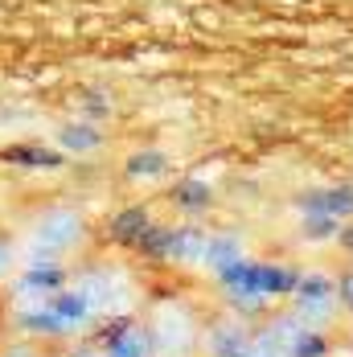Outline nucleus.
<instances>
[{
	"instance_id": "1",
	"label": "nucleus",
	"mask_w": 353,
	"mask_h": 357,
	"mask_svg": "<svg viewBox=\"0 0 353 357\" xmlns=\"http://www.w3.org/2000/svg\"><path fill=\"white\" fill-rule=\"evenodd\" d=\"M218 284L226 287L230 304L239 312H263L271 300L292 296L300 284V271L287 267V263H259V259H243L234 263L230 271L218 275Z\"/></svg>"
},
{
	"instance_id": "2",
	"label": "nucleus",
	"mask_w": 353,
	"mask_h": 357,
	"mask_svg": "<svg viewBox=\"0 0 353 357\" xmlns=\"http://www.w3.org/2000/svg\"><path fill=\"white\" fill-rule=\"evenodd\" d=\"M91 317H95L91 296L82 287H62V291L37 300L33 312H21V328H29L37 337H66L74 328H82Z\"/></svg>"
},
{
	"instance_id": "3",
	"label": "nucleus",
	"mask_w": 353,
	"mask_h": 357,
	"mask_svg": "<svg viewBox=\"0 0 353 357\" xmlns=\"http://www.w3.org/2000/svg\"><path fill=\"white\" fill-rule=\"evenodd\" d=\"M292 312L296 317H304L308 324H320L324 317H333L337 312V280H329V275H320V271H308V275H300V284L292 291Z\"/></svg>"
},
{
	"instance_id": "4",
	"label": "nucleus",
	"mask_w": 353,
	"mask_h": 357,
	"mask_svg": "<svg viewBox=\"0 0 353 357\" xmlns=\"http://www.w3.org/2000/svg\"><path fill=\"white\" fill-rule=\"evenodd\" d=\"M78 238H82V218L70 214V210H50L45 218H37L33 226V250L45 255V259L70 250Z\"/></svg>"
},
{
	"instance_id": "5",
	"label": "nucleus",
	"mask_w": 353,
	"mask_h": 357,
	"mask_svg": "<svg viewBox=\"0 0 353 357\" xmlns=\"http://www.w3.org/2000/svg\"><path fill=\"white\" fill-rule=\"evenodd\" d=\"M296 206L304 214H324V218H337V222H350L353 218V185H320V189H308V193H300Z\"/></svg>"
},
{
	"instance_id": "6",
	"label": "nucleus",
	"mask_w": 353,
	"mask_h": 357,
	"mask_svg": "<svg viewBox=\"0 0 353 357\" xmlns=\"http://www.w3.org/2000/svg\"><path fill=\"white\" fill-rule=\"evenodd\" d=\"M148 328H152V345H156V349H165V354L185 349V345L193 341V333H197V328H193V317H189L185 308H176V304H173V308H165V312L148 324Z\"/></svg>"
},
{
	"instance_id": "7",
	"label": "nucleus",
	"mask_w": 353,
	"mask_h": 357,
	"mask_svg": "<svg viewBox=\"0 0 353 357\" xmlns=\"http://www.w3.org/2000/svg\"><path fill=\"white\" fill-rule=\"evenodd\" d=\"M247 259V250H243V238L239 234H230V230H218V234H206V247H202V267L213 271V275H222V271H230L234 263H243Z\"/></svg>"
},
{
	"instance_id": "8",
	"label": "nucleus",
	"mask_w": 353,
	"mask_h": 357,
	"mask_svg": "<svg viewBox=\"0 0 353 357\" xmlns=\"http://www.w3.org/2000/svg\"><path fill=\"white\" fill-rule=\"evenodd\" d=\"M0 160L29 169V173H54L66 165V156L58 148H45V144H8V148H0Z\"/></svg>"
},
{
	"instance_id": "9",
	"label": "nucleus",
	"mask_w": 353,
	"mask_h": 357,
	"mask_svg": "<svg viewBox=\"0 0 353 357\" xmlns=\"http://www.w3.org/2000/svg\"><path fill=\"white\" fill-rule=\"evenodd\" d=\"M17 287L25 291V296H33V300H45V296H54V291H62L66 287V267H58L54 259H37L33 267H25L21 271V280H17Z\"/></svg>"
},
{
	"instance_id": "10",
	"label": "nucleus",
	"mask_w": 353,
	"mask_h": 357,
	"mask_svg": "<svg viewBox=\"0 0 353 357\" xmlns=\"http://www.w3.org/2000/svg\"><path fill=\"white\" fill-rule=\"evenodd\" d=\"M58 144H62V152L87 156V152H99V148H103V132H99V123H91V119H70V123L58 128Z\"/></svg>"
},
{
	"instance_id": "11",
	"label": "nucleus",
	"mask_w": 353,
	"mask_h": 357,
	"mask_svg": "<svg viewBox=\"0 0 353 357\" xmlns=\"http://www.w3.org/2000/svg\"><path fill=\"white\" fill-rule=\"evenodd\" d=\"M152 328H144V324H132V328H123L115 341H107L99 354L103 357H152Z\"/></svg>"
},
{
	"instance_id": "12",
	"label": "nucleus",
	"mask_w": 353,
	"mask_h": 357,
	"mask_svg": "<svg viewBox=\"0 0 353 357\" xmlns=\"http://www.w3.org/2000/svg\"><path fill=\"white\" fill-rule=\"evenodd\" d=\"M152 226V214L144 210V206H132V210H119V214L111 218V238L119 243V247H132L140 243V234Z\"/></svg>"
},
{
	"instance_id": "13",
	"label": "nucleus",
	"mask_w": 353,
	"mask_h": 357,
	"mask_svg": "<svg viewBox=\"0 0 353 357\" xmlns=\"http://www.w3.org/2000/svg\"><path fill=\"white\" fill-rule=\"evenodd\" d=\"M210 202H213V189L206 185V181L181 177L173 185V206L185 210V214H202V210H210Z\"/></svg>"
},
{
	"instance_id": "14",
	"label": "nucleus",
	"mask_w": 353,
	"mask_h": 357,
	"mask_svg": "<svg viewBox=\"0 0 353 357\" xmlns=\"http://www.w3.org/2000/svg\"><path fill=\"white\" fill-rule=\"evenodd\" d=\"M173 169V160L160 152V148H144V152H132L128 156V165H123V173L132 181H156V177H165Z\"/></svg>"
},
{
	"instance_id": "15",
	"label": "nucleus",
	"mask_w": 353,
	"mask_h": 357,
	"mask_svg": "<svg viewBox=\"0 0 353 357\" xmlns=\"http://www.w3.org/2000/svg\"><path fill=\"white\" fill-rule=\"evenodd\" d=\"M292 357H329V337L320 333L317 324H308V328L296 337V345H292Z\"/></svg>"
},
{
	"instance_id": "16",
	"label": "nucleus",
	"mask_w": 353,
	"mask_h": 357,
	"mask_svg": "<svg viewBox=\"0 0 353 357\" xmlns=\"http://www.w3.org/2000/svg\"><path fill=\"white\" fill-rule=\"evenodd\" d=\"M341 234V222L324 214H304V243H329Z\"/></svg>"
},
{
	"instance_id": "17",
	"label": "nucleus",
	"mask_w": 353,
	"mask_h": 357,
	"mask_svg": "<svg viewBox=\"0 0 353 357\" xmlns=\"http://www.w3.org/2000/svg\"><path fill=\"white\" fill-rule=\"evenodd\" d=\"M111 111H115L111 95H103V91H87V95H82V103H78V119L99 123V119H111Z\"/></svg>"
},
{
	"instance_id": "18",
	"label": "nucleus",
	"mask_w": 353,
	"mask_h": 357,
	"mask_svg": "<svg viewBox=\"0 0 353 357\" xmlns=\"http://www.w3.org/2000/svg\"><path fill=\"white\" fill-rule=\"evenodd\" d=\"M132 317H123V312H119V317H111V321H103L99 324V333H95V345H99V349H103L107 341H115V337H119V333H123V328H132Z\"/></svg>"
},
{
	"instance_id": "19",
	"label": "nucleus",
	"mask_w": 353,
	"mask_h": 357,
	"mask_svg": "<svg viewBox=\"0 0 353 357\" xmlns=\"http://www.w3.org/2000/svg\"><path fill=\"white\" fill-rule=\"evenodd\" d=\"M337 300H341V308H353V271L337 280Z\"/></svg>"
},
{
	"instance_id": "20",
	"label": "nucleus",
	"mask_w": 353,
	"mask_h": 357,
	"mask_svg": "<svg viewBox=\"0 0 353 357\" xmlns=\"http://www.w3.org/2000/svg\"><path fill=\"white\" fill-rule=\"evenodd\" d=\"M222 357H263V354L255 349V333H250V341H243V345H234V349H226Z\"/></svg>"
},
{
	"instance_id": "21",
	"label": "nucleus",
	"mask_w": 353,
	"mask_h": 357,
	"mask_svg": "<svg viewBox=\"0 0 353 357\" xmlns=\"http://www.w3.org/2000/svg\"><path fill=\"white\" fill-rule=\"evenodd\" d=\"M337 243H341V250H350V255H353V222H341V234H337Z\"/></svg>"
},
{
	"instance_id": "22",
	"label": "nucleus",
	"mask_w": 353,
	"mask_h": 357,
	"mask_svg": "<svg viewBox=\"0 0 353 357\" xmlns=\"http://www.w3.org/2000/svg\"><path fill=\"white\" fill-rule=\"evenodd\" d=\"M4 357H37V354H33V349H25V345H17V349H8Z\"/></svg>"
},
{
	"instance_id": "23",
	"label": "nucleus",
	"mask_w": 353,
	"mask_h": 357,
	"mask_svg": "<svg viewBox=\"0 0 353 357\" xmlns=\"http://www.w3.org/2000/svg\"><path fill=\"white\" fill-rule=\"evenodd\" d=\"M74 357H103V354H95V349H87V354H74Z\"/></svg>"
}]
</instances>
